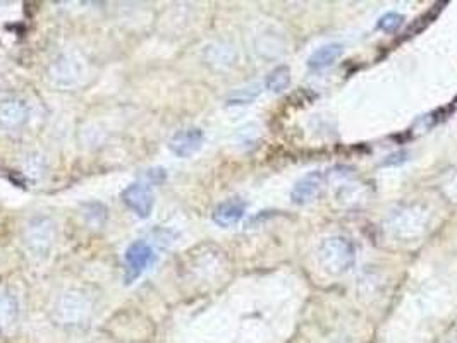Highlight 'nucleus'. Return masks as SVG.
Returning a JSON list of instances; mask_svg holds the SVG:
<instances>
[{"instance_id": "obj_1", "label": "nucleus", "mask_w": 457, "mask_h": 343, "mask_svg": "<svg viewBox=\"0 0 457 343\" xmlns=\"http://www.w3.org/2000/svg\"><path fill=\"white\" fill-rule=\"evenodd\" d=\"M318 261L321 269L330 276L346 275L356 263V247L348 237H329L321 240L318 247Z\"/></svg>"}, {"instance_id": "obj_2", "label": "nucleus", "mask_w": 457, "mask_h": 343, "mask_svg": "<svg viewBox=\"0 0 457 343\" xmlns=\"http://www.w3.org/2000/svg\"><path fill=\"white\" fill-rule=\"evenodd\" d=\"M428 225V211L422 210L419 206L401 208L394 211L389 218V230L397 239H414L426 230Z\"/></svg>"}, {"instance_id": "obj_3", "label": "nucleus", "mask_w": 457, "mask_h": 343, "mask_svg": "<svg viewBox=\"0 0 457 343\" xmlns=\"http://www.w3.org/2000/svg\"><path fill=\"white\" fill-rule=\"evenodd\" d=\"M54 223L45 216H36L28 223L26 230H24V242L33 254L40 256L48 252L54 242Z\"/></svg>"}, {"instance_id": "obj_4", "label": "nucleus", "mask_w": 457, "mask_h": 343, "mask_svg": "<svg viewBox=\"0 0 457 343\" xmlns=\"http://www.w3.org/2000/svg\"><path fill=\"white\" fill-rule=\"evenodd\" d=\"M153 249L150 244H146L145 240H136V242L131 244V246L126 249L124 254L126 280H128V283L136 280L138 276L153 263Z\"/></svg>"}, {"instance_id": "obj_5", "label": "nucleus", "mask_w": 457, "mask_h": 343, "mask_svg": "<svg viewBox=\"0 0 457 343\" xmlns=\"http://www.w3.org/2000/svg\"><path fill=\"white\" fill-rule=\"evenodd\" d=\"M88 314L89 300L79 292L64 293L57 304V317L65 325H79L87 320Z\"/></svg>"}, {"instance_id": "obj_6", "label": "nucleus", "mask_w": 457, "mask_h": 343, "mask_svg": "<svg viewBox=\"0 0 457 343\" xmlns=\"http://www.w3.org/2000/svg\"><path fill=\"white\" fill-rule=\"evenodd\" d=\"M122 201L140 218H148L153 210V194L148 184H131L121 194Z\"/></svg>"}, {"instance_id": "obj_7", "label": "nucleus", "mask_w": 457, "mask_h": 343, "mask_svg": "<svg viewBox=\"0 0 457 343\" xmlns=\"http://www.w3.org/2000/svg\"><path fill=\"white\" fill-rule=\"evenodd\" d=\"M205 141V134L202 129L191 128L175 133L169 141V148L175 157L179 158H189L194 153H198L199 148L203 146Z\"/></svg>"}, {"instance_id": "obj_8", "label": "nucleus", "mask_w": 457, "mask_h": 343, "mask_svg": "<svg viewBox=\"0 0 457 343\" xmlns=\"http://www.w3.org/2000/svg\"><path fill=\"white\" fill-rule=\"evenodd\" d=\"M324 184V175L321 172H309L304 177H301L299 181L294 184L291 191V201L297 206H303L309 201L316 198V194L320 193V187Z\"/></svg>"}, {"instance_id": "obj_9", "label": "nucleus", "mask_w": 457, "mask_h": 343, "mask_svg": "<svg viewBox=\"0 0 457 343\" xmlns=\"http://www.w3.org/2000/svg\"><path fill=\"white\" fill-rule=\"evenodd\" d=\"M244 213H246V203L243 199H227V201L220 203L217 208L214 210V222L220 227H231L236 225L241 218H243Z\"/></svg>"}, {"instance_id": "obj_10", "label": "nucleus", "mask_w": 457, "mask_h": 343, "mask_svg": "<svg viewBox=\"0 0 457 343\" xmlns=\"http://www.w3.org/2000/svg\"><path fill=\"white\" fill-rule=\"evenodd\" d=\"M28 120V107L21 100H6L0 103V125L18 129Z\"/></svg>"}, {"instance_id": "obj_11", "label": "nucleus", "mask_w": 457, "mask_h": 343, "mask_svg": "<svg viewBox=\"0 0 457 343\" xmlns=\"http://www.w3.org/2000/svg\"><path fill=\"white\" fill-rule=\"evenodd\" d=\"M342 54H344V47L341 43H326L309 55L308 67L312 71H324L336 64Z\"/></svg>"}, {"instance_id": "obj_12", "label": "nucleus", "mask_w": 457, "mask_h": 343, "mask_svg": "<svg viewBox=\"0 0 457 343\" xmlns=\"http://www.w3.org/2000/svg\"><path fill=\"white\" fill-rule=\"evenodd\" d=\"M79 60L72 59V57H62L52 67V77L60 84H72L79 77Z\"/></svg>"}, {"instance_id": "obj_13", "label": "nucleus", "mask_w": 457, "mask_h": 343, "mask_svg": "<svg viewBox=\"0 0 457 343\" xmlns=\"http://www.w3.org/2000/svg\"><path fill=\"white\" fill-rule=\"evenodd\" d=\"M19 305L16 297L9 292L0 290V332L12 328L18 321Z\"/></svg>"}, {"instance_id": "obj_14", "label": "nucleus", "mask_w": 457, "mask_h": 343, "mask_svg": "<svg viewBox=\"0 0 457 343\" xmlns=\"http://www.w3.org/2000/svg\"><path fill=\"white\" fill-rule=\"evenodd\" d=\"M291 84V69L287 65H279L265 79V88L272 93H282Z\"/></svg>"}, {"instance_id": "obj_15", "label": "nucleus", "mask_w": 457, "mask_h": 343, "mask_svg": "<svg viewBox=\"0 0 457 343\" xmlns=\"http://www.w3.org/2000/svg\"><path fill=\"white\" fill-rule=\"evenodd\" d=\"M261 95V88L258 84L246 86V88H239L232 91L227 98L228 107H238V105H250Z\"/></svg>"}, {"instance_id": "obj_16", "label": "nucleus", "mask_w": 457, "mask_h": 343, "mask_svg": "<svg viewBox=\"0 0 457 343\" xmlns=\"http://www.w3.org/2000/svg\"><path fill=\"white\" fill-rule=\"evenodd\" d=\"M402 23H404L402 14H399V12H387V14H383L382 18L378 19L377 30H380L383 33H394L402 26Z\"/></svg>"}, {"instance_id": "obj_17", "label": "nucleus", "mask_w": 457, "mask_h": 343, "mask_svg": "<svg viewBox=\"0 0 457 343\" xmlns=\"http://www.w3.org/2000/svg\"><path fill=\"white\" fill-rule=\"evenodd\" d=\"M442 191L452 203H457V170L447 175L442 184Z\"/></svg>"}, {"instance_id": "obj_18", "label": "nucleus", "mask_w": 457, "mask_h": 343, "mask_svg": "<svg viewBox=\"0 0 457 343\" xmlns=\"http://www.w3.org/2000/svg\"><path fill=\"white\" fill-rule=\"evenodd\" d=\"M165 177H167V174L163 169H150V170H146V174H145V179L148 184H160V182L165 181Z\"/></svg>"}, {"instance_id": "obj_19", "label": "nucleus", "mask_w": 457, "mask_h": 343, "mask_svg": "<svg viewBox=\"0 0 457 343\" xmlns=\"http://www.w3.org/2000/svg\"><path fill=\"white\" fill-rule=\"evenodd\" d=\"M406 157H407L406 151H395V153H390L389 157H385V160L382 162V165H385V167L399 165V163L406 162Z\"/></svg>"}]
</instances>
